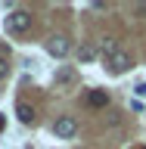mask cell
I'll return each instance as SVG.
<instances>
[{"label":"cell","instance_id":"cell-13","mask_svg":"<svg viewBox=\"0 0 146 149\" xmlns=\"http://www.w3.org/2000/svg\"><path fill=\"white\" fill-rule=\"evenodd\" d=\"M134 149H143V146H134Z\"/></svg>","mask_w":146,"mask_h":149},{"label":"cell","instance_id":"cell-5","mask_svg":"<svg viewBox=\"0 0 146 149\" xmlns=\"http://www.w3.org/2000/svg\"><path fill=\"white\" fill-rule=\"evenodd\" d=\"M16 118L22 124H34V109L28 106V102H16Z\"/></svg>","mask_w":146,"mask_h":149},{"label":"cell","instance_id":"cell-12","mask_svg":"<svg viewBox=\"0 0 146 149\" xmlns=\"http://www.w3.org/2000/svg\"><path fill=\"white\" fill-rule=\"evenodd\" d=\"M0 130H3V115H0Z\"/></svg>","mask_w":146,"mask_h":149},{"label":"cell","instance_id":"cell-9","mask_svg":"<svg viewBox=\"0 0 146 149\" xmlns=\"http://www.w3.org/2000/svg\"><path fill=\"white\" fill-rule=\"evenodd\" d=\"M72 78H75V72H72V68H62V72L56 74V84H68Z\"/></svg>","mask_w":146,"mask_h":149},{"label":"cell","instance_id":"cell-3","mask_svg":"<svg viewBox=\"0 0 146 149\" xmlns=\"http://www.w3.org/2000/svg\"><path fill=\"white\" fill-rule=\"evenodd\" d=\"M68 50H72V44H68V37H65V34H53L50 40H47V53L56 56V59H65Z\"/></svg>","mask_w":146,"mask_h":149},{"label":"cell","instance_id":"cell-6","mask_svg":"<svg viewBox=\"0 0 146 149\" xmlns=\"http://www.w3.org/2000/svg\"><path fill=\"white\" fill-rule=\"evenodd\" d=\"M87 102H90L93 109H103V106H109V93L106 90H90L87 93Z\"/></svg>","mask_w":146,"mask_h":149},{"label":"cell","instance_id":"cell-7","mask_svg":"<svg viewBox=\"0 0 146 149\" xmlns=\"http://www.w3.org/2000/svg\"><path fill=\"white\" fill-rule=\"evenodd\" d=\"M78 59H81V62H93V59H96V47H93V44H81Z\"/></svg>","mask_w":146,"mask_h":149},{"label":"cell","instance_id":"cell-2","mask_svg":"<svg viewBox=\"0 0 146 149\" xmlns=\"http://www.w3.org/2000/svg\"><path fill=\"white\" fill-rule=\"evenodd\" d=\"M53 134L59 140H72L75 134H78V121L72 118V115H62V118H56L53 121Z\"/></svg>","mask_w":146,"mask_h":149},{"label":"cell","instance_id":"cell-10","mask_svg":"<svg viewBox=\"0 0 146 149\" xmlns=\"http://www.w3.org/2000/svg\"><path fill=\"white\" fill-rule=\"evenodd\" d=\"M6 74H9V62L6 56H0V81H6Z\"/></svg>","mask_w":146,"mask_h":149},{"label":"cell","instance_id":"cell-8","mask_svg":"<svg viewBox=\"0 0 146 149\" xmlns=\"http://www.w3.org/2000/svg\"><path fill=\"white\" fill-rule=\"evenodd\" d=\"M100 53L106 56V59H112V56L118 53V50H115V40H112V37H106V40H103V47H100Z\"/></svg>","mask_w":146,"mask_h":149},{"label":"cell","instance_id":"cell-4","mask_svg":"<svg viewBox=\"0 0 146 149\" xmlns=\"http://www.w3.org/2000/svg\"><path fill=\"white\" fill-rule=\"evenodd\" d=\"M131 65H134V62H131L128 53H115V56L109 59V72H112V74H124Z\"/></svg>","mask_w":146,"mask_h":149},{"label":"cell","instance_id":"cell-1","mask_svg":"<svg viewBox=\"0 0 146 149\" xmlns=\"http://www.w3.org/2000/svg\"><path fill=\"white\" fill-rule=\"evenodd\" d=\"M31 28V13H25V9H13L6 16V31L9 34H22V31H28Z\"/></svg>","mask_w":146,"mask_h":149},{"label":"cell","instance_id":"cell-11","mask_svg":"<svg viewBox=\"0 0 146 149\" xmlns=\"http://www.w3.org/2000/svg\"><path fill=\"white\" fill-rule=\"evenodd\" d=\"M134 93H137V96H146V81H140L137 87H134Z\"/></svg>","mask_w":146,"mask_h":149}]
</instances>
